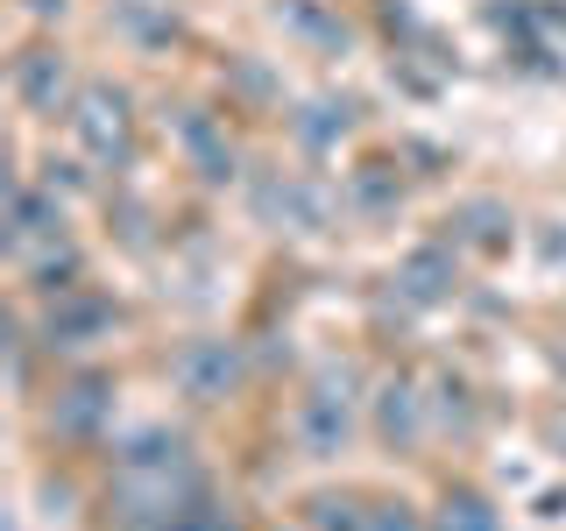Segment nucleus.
<instances>
[{
    "instance_id": "f257e3e1",
    "label": "nucleus",
    "mask_w": 566,
    "mask_h": 531,
    "mask_svg": "<svg viewBox=\"0 0 566 531\" xmlns=\"http://www.w3.org/2000/svg\"><path fill=\"white\" fill-rule=\"evenodd\" d=\"M114 326H120V305L85 283V291H64L57 305L43 312V347L50 354H85V347H99Z\"/></svg>"
},
{
    "instance_id": "f03ea898",
    "label": "nucleus",
    "mask_w": 566,
    "mask_h": 531,
    "mask_svg": "<svg viewBox=\"0 0 566 531\" xmlns=\"http://www.w3.org/2000/svg\"><path fill=\"white\" fill-rule=\"evenodd\" d=\"M170 376H177V389H185L191 404H220L227 389L241 383V347H234V341H220V333H199V341L177 347Z\"/></svg>"
},
{
    "instance_id": "7ed1b4c3",
    "label": "nucleus",
    "mask_w": 566,
    "mask_h": 531,
    "mask_svg": "<svg viewBox=\"0 0 566 531\" xmlns=\"http://www.w3.org/2000/svg\"><path fill=\"white\" fill-rule=\"evenodd\" d=\"M248 206H255V220H276V227H291V235H318V227H326V199H318L312 177L262 170V177H248Z\"/></svg>"
},
{
    "instance_id": "20e7f679",
    "label": "nucleus",
    "mask_w": 566,
    "mask_h": 531,
    "mask_svg": "<svg viewBox=\"0 0 566 531\" xmlns=\"http://www.w3.org/2000/svg\"><path fill=\"white\" fill-rule=\"evenodd\" d=\"M71 128L78 142L99 156V164H128V142H135V114H128V93L120 85H85L78 93V114H71Z\"/></svg>"
},
{
    "instance_id": "39448f33",
    "label": "nucleus",
    "mask_w": 566,
    "mask_h": 531,
    "mask_svg": "<svg viewBox=\"0 0 566 531\" xmlns=\"http://www.w3.org/2000/svg\"><path fill=\"white\" fill-rule=\"evenodd\" d=\"M71 241V220H64V199L50 185H8V248L29 256V248H64Z\"/></svg>"
},
{
    "instance_id": "423d86ee",
    "label": "nucleus",
    "mask_w": 566,
    "mask_h": 531,
    "mask_svg": "<svg viewBox=\"0 0 566 531\" xmlns=\"http://www.w3.org/2000/svg\"><path fill=\"white\" fill-rule=\"evenodd\" d=\"M14 100H22L35 121L78 106V100H71V64H64V50H22V58H14Z\"/></svg>"
},
{
    "instance_id": "0eeeda50",
    "label": "nucleus",
    "mask_w": 566,
    "mask_h": 531,
    "mask_svg": "<svg viewBox=\"0 0 566 531\" xmlns=\"http://www.w3.org/2000/svg\"><path fill=\"white\" fill-rule=\"evenodd\" d=\"M177 149H185V164L206 177V185H234L241 177V156L234 142H227V121L212 114H177Z\"/></svg>"
},
{
    "instance_id": "6e6552de",
    "label": "nucleus",
    "mask_w": 566,
    "mask_h": 531,
    "mask_svg": "<svg viewBox=\"0 0 566 531\" xmlns=\"http://www.w3.org/2000/svg\"><path fill=\"white\" fill-rule=\"evenodd\" d=\"M397 291L411 298V305H447V298L460 291V248L453 241H424L403 256L397 270Z\"/></svg>"
},
{
    "instance_id": "1a4fd4ad",
    "label": "nucleus",
    "mask_w": 566,
    "mask_h": 531,
    "mask_svg": "<svg viewBox=\"0 0 566 531\" xmlns=\"http://www.w3.org/2000/svg\"><path fill=\"white\" fill-rule=\"evenodd\" d=\"M106 418H114V383L106 376H71L57 389V404H50V433L64 439H93Z\"/></svg>"
},
{
    "instance_id": "9d476101",
    "label": "nucleus",
    "mask_w": 566,
    "mask_h": 531,
    "mask_svg": "<svg viewBox=\"0 0 566 531\" xmlns=\"http://www.w3.org/2000/svg\"><path fill=\"white\" fill-rule=\"evenodd\" d=\"M447 241L453 248H474V256H503L517 241V220H510L503 199H460L447 212Z\"/></svg>"
},
{
    "instance_id": "9b49d317",
    "label": "nucleus",
    "mask_w": 566,
    "mask_h": 531,
    "mask_svg": "<svg viewBox=\"0 0 566 531\" xmlns=\"http://www.w3.org/2000/svg\"><path fill=\"white\" fill-rule=\"evenodd\" d=\"M347 433H354V418H347V397H333L326 383L312 389L305 404H297V439H305V454L312 460H333L347 447Z\"/></svg>"
},
{
    "instance_id": "f8f14e48",
    "label": "nucleus",
    "mask_w": 566,
    "mask_h": 531,
    "mask_svg": "<svg viewBox=\"0 0 566 531\" xmlns=\"http://www.w3.org/2000/svg\"><path fill=\"white\" fill-rule=\"evenodd\" d=\"M354 114H361L354 100H318V106H297V114H291V135L305 142L312 156H326L340 135H354Z\"/></svg>"
},
{
    "instance_id": "ddd939ff",
    "label": "nucleus",
    "mask_w": 566,
    "mask_h": 531,
    "mask_svg": "<svg viewBox=\"0 0 566 531\" xmlns=\"http://www.w3.org/2000/svg\"><path fill=\"white\" fill-rule=\"evenodd\" d=\"M376 433H382L397 454H411L418 439H424V404H418V389H411V383H389V389H382V404H376Z\"/></svg>"
},
{
    "instance_id": "4468645a",
    "label": "nucleus",
    "mask_w": 566,
    "mask_h": 531,
    "mask_svg": "<svg viewBox=\"0 0 566 531\" xmlns=\"http://www.w3.org/2000/svg\"><path fill=\"white\" fill-rule=\"evenodd\" d=\"M276 22L291 35H305V43H318V50H347V35H354L326 0H276Z\"/></svg>"
},
{
    "instance_id": "2eb2a0df",
    "label": "nucleus",
    "mask_w": 566,
    "mask_h": 531,
    "mask_svg": "<svg viewBox=\"0 0 566 531\" xmlns=\"http://www.w3.org/2000/svg\"><path fill=\"white\" fill-rule=\"evenodd\" d=\"M432 531H503V510H495L482 489H447L439 496Z\"/></svg>"
},
{
    "instance_id": "dca6fc26",
    "label": "nucleus",
    "mask_w": 566,
    "mask_h": 531,
    "mask_svg": "<svg viewBox=\"0 0 566 531\" xmlns=\"http://www.w3.org/2000/svg\"><path fill=\"white\" fill-rule=\"evenodd\" d=\"M114 29L128 35V43L149 50V43H170V35H177V14L164 8V0H120V8H114Z\"/></svg>"
},
{
    "instance_id": "f3484780",
    "label": "nucleus",
    "mask_w": 566,
    "mask_h": 531,
    "mask_svg": "<svg viewBox=\"0 0 566 531\" xmlns=\"http://www.w3.org/2000/svg\"><path fill=\"white\" fill-rule=\"evenodd\" d=\"M368 510H376V503H354V496H318V503H312V524L318 531H368Z\"/></svg>"
},
{
    "instance_id": "a211bd4d",
    "label": "nucleus",
    "mask_w": 566,
    "mask_h": 531,
    "mask_svg": "<svg viewBox=\"0 0 566 531\" xmlns=\"http://www.w3.org/2000/svg\"><path fill=\"white\" fill-rule=\"evenodd\" d=\"M354 199H361L368 212H382V206H403V185H397V177H376V170H361V177H354Z\"/></svg>"
},
{
    "instance_id": "6ab92c4d",
    "label": "nucleus",
    "mask_w": 566,
    "mask_h": 531,
    "mask_svg": "<svg viewBox=\"0 0 566 531\" xmlns=\"http://www.w3.org/2000/svg\"><path fill=\"white\" fill-rule=\"evenodd\" d=\"M368 531H424V524L411 518V503H376L368 510Z\"/></svg>"
},
{
    "instance_id": "aec40b11",
    "label": "nucleus",
    "mask_w": 566,
    "mask_h": 531,
    "mask_svg": "<svg viewBox=\"0 0 566 531\" xmlns=\"http://www.w3.org/2000/svg\"><path fill=\"white\" fill-rule=\"evenodd\" d=\"M164 531H241V524L220 518V510H185V518H170Z\"/></svg>"
},
{
    "instance_id": "412c9836",
    "label": "nucleus",
    "mask_w": 566,
    "mask_h": 531,
    "mask_svg": "<svg viewBox=\"0 0 566 531\" xmlns=\"http://www.w3.org/2000/svg\"><path fill=\"white\" fill-rule=\"evenodd\" d=\"M22 8L35 14V22H64V14H71V0H22Z\"/></svg>"
},
{
    "instance_id": "4be33fe9",
    "label": "nucleus",
    "mask_w": 566,
    "mask_h": 531,
    "mask_svg": "<svg viewBox=\"0 0 566 531\" xmlns=\"http://www.w3.org/2000/svg\"><path fill=\"white\" fill-rule=\"evenodd\" d=\"M559 376H566V354H559Z\"/></svg>"
}]
</instances>
